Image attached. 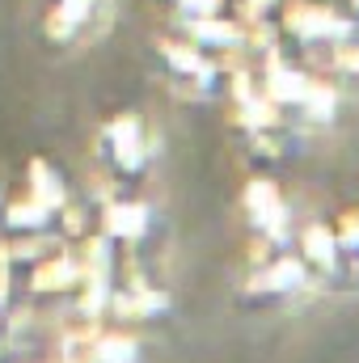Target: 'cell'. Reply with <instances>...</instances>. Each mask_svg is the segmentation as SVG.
Returning a JSON list of instances; mask_svg holds the SVG:
<instances>
[{
    "mask_svg": "<svg viewBox=\"0 0 359 363\" xmlns=\"http://www.w3.org/2000/svg\"><path fill=\"white\" fill-rule=\"evenodd\" d=\"M250 203H254V211H258L254 220H263L270 233H283V203H279V194H275L270 186H263V182L250 186Z\"/></svg>",
    "mask_w": 359,
    "mask_h": 363,
    "instance_id": "1",
    "label": "cell"
},
{
    "mask_svg": "<svg viewBox=\"0 0 359 363\" xmlns=\"http://www.w3.org/2000/svg\"><path fill=\"white\" fill-rule=\"evenodd\" d=\"M89 359L97 363H131L136 359V342L131 338H118V334H106L89 347Z\"/></svg>",
    "mask_w": 359,
    "mask_h": 363,
    "instance_id": "2",
    "label": "cell"
},
{
    "mask_svg": "<svg viewBox=\"0 0 359 363\" xmlns=\"http://www.w3.org/2000/svg\"><path fill=\"white\" fill-rule=\"evenodd\" d=\"M93 9V0H60V9H55V21H51V34H72L81 21H85V13Z\"/></svg>",
    "mask_w": 359,
    "mask_h": 363,
    "instance_id": "3",
    "label": "cell"
},
{
    "mask_svg": "<svg viewBox=\"0 0 359 363\" xmlns=\"http://www.w3.org/2000/svg\"><path fill=\"white\" fill-rule=\"evenodd\" d=\"M300 283V262H292V258H279L267 274H263V287L267 291H283V287H296Z\"/></svg>",
    "mask_w": 359,
    "mask_h": 363,
    "instance_id": "4",
    "label": "cell"
},
{
    "mask_svg": "<svg viewBox=\"0 0 359 363\" xmlns=\"http://www.w3.org/2000/svg\"><path fill=\"white\" fill-rule=\"evenodd\" d=\"M110 228L118 237H140L144 233V211L140 207H114L110 211Z\"/></svg>",
    "mask_w": 359,
    "mask_h": 363,
    "instance_id": "5",
    "label": "cell"
}]
</instances>
